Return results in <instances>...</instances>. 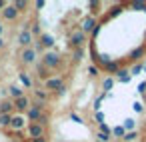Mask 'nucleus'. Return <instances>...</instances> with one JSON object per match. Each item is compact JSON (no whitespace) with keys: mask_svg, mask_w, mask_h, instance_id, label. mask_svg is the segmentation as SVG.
I'll return each mask as SVG.
<instances>
[{"mask_svg":"<svg viewBox=\"0 0 146 142\" xmlns=\"http://www.w3.org/2000/svg\"><path fill=\"white\" fill-rule=\"evenodd\" d=\"M60 64V60H58V56L54 54V52H46L44 54V66L46 68H54V66H58Z\"/></svg>","mask_w":146,"mask_h":142,"instance_id":"f257e3e1","label":"nucleus"},{"mask_svg":"<svg viewBox=\"0 0 146 142\" xmlns=\"http://www.w3.org/2000/svg\"><path fill=\"white\" fill-rule=\"evenodd\" d=\"M40 116H42V104H34V106L28 110V118L34 120V122H38Z\"/></svg>","mask_w":146,"mask_h":142,"instance_id":"f03ea898","label":"nucleus"},{"mask_svg":"<svg viewBox=\"0 0 146 142\" xmlns=\"http://www.w3.org/2000/svg\"><path fill=\"white\" fill-rule=\"evenodd\" d=\"M30 136L32 138H42L44 136V126H40L38 122H32L30 124Z\"/></svg>","mask_w":146,"mask_h":142,"instance_id":"7ed1b4c3","label":"nucleus"},{"mask_svg":"<svg viewBox=\"0 0 146 142\" xmlns=\"http://www.w3.org/2000/svg\"><path fill=\"white\" fill-rule=\"evenodd\" d=\"M32 42V32H28V30H22L20 32V36H18V44H22V46H28Z\"/></svg>","mask_w":146,"mask_h":142,"instance_id":"20e7f679","label":"nucleus"},{"mask_svg":"<svg viewBox=\"0 0 146 142\" xmlns=\"http://www.w3.org/2000/svg\"><path fill=\"white\" fill-rule=\"evenodd\" d=\"M20 58H22L26 64H30V62H34V58H36V50H34V48H26Z\"/></svg>","mask_w":146,"mask_h":142,"instance_id":"39448f33","label":"nucleus"},{"mask_svg":"<svg viewBox=\"0 0 146 142\" xmlns=\"http://www.w3.org/2000/svg\"><path fill=\"white\" fill-rule=\"evenodd\" d=\"M46 88L48 90H60L62 88V80L60 78H48L46 80Z\"/></svg>","mask_w":146,"mask_h":142,"instance_id":"423d86ee","label":"nucleus"},{"mask_svg":"<svg viewBox=\"0 0 146 142\" xmlns=\"http://www.w3.org/2000/svg\"><path fill=\"white\" fill-rule=\"evenodd\" d=\"M84 38H86V36H84V32H82V30H78V32H74V34H72V44H74L76 48H80V46H82V42H84Z\"/></svg>","mask_w":146,"mask_h":142,"instance_id":"0eeeda50","label":"nucleus"},{"mask_svg":"<svg viewBox=\"0 0 146 142\" xmlns=\"http://www.w3.org/2000/svg\"><path fill=\"white\" fill-rule=\"evenodd\" d=\"M2 14H4V18H6V20H14V18L18 16V10H16L14 6H6Z\"/></svg>","mask_w":146,"mask_h":142,"instance_id":"6e6552de","label":"nucleus"},{"mask_svg":"<svg viewBox=\"0 0 146 142\" xmlns=\"http://www.w3.org/2000/svg\"><path fill=\"white\" fill-rule=\"evenodd\" d=\"M88 30H94V18L92 16H86L82 20V32H88Z\"/></svg>","mask_w":146,"mask_h":142,"instance_id":"1a4fd4ad","label":"nucleus"},{"mask_svg":"<svg viewBox=\"0 0 146 142\" xmlns=\"http://www.w3.org/2000/svg\"><path fill=\"white\" fill-rule=\"evenodd\" d=\"M14 108H18V110H24V108H28V98H26V96H20V98H16V100H14Z\"/></svg>","mask_w":146,"mask_h":142,"instance_id":"9d476101","label":"nucleus"},{"mask_svg":"<svg viewBox=\"0 0 146 142\" xmlns=\"http://www.w3.org/2000/svg\"><path fill=\"white\" fill-rule=\"evenodd\" d=\"M10 126L16 128V130H20V128L24 126V118H22V116H12V118H10Z\"/></svg>","mask_w":146,"mask_h":142,"instance_id":"9b49d317","label":"nucleus"},{"mask_svg":"<svg viewBox=\"0 0 146 142\" xmlns=\"http://www.w3.org/2000/svg\"><path fill=\"white\" fill-rule=\"evenodd\" d=\"M134 126H136V120H132V118H126V120L122 122L124 132H132V130H134Z\"/></svg>","mask_w":146,"mask_h":142,"instance_id":"f8f14e48","label":"nucleus"},{"mask_svg":"<svg viewBox=\"0 0 146 142\" xmlns=\"http://www.w3.org/2000/svg\"><path fill=\"white\" fill-rule=\"evenodd\" d=\"M40 40H42L40 44H44V46H52L54 44V36H50V34H42Z\"/></svg>","mask_w":146,"mask_h":142,"instance_id":"ddd939ff","label":"nucleus"},{"mask_svg":"<svg viewBox=\"0 0 146 142\" xmlns=\"http://www.w3.org/2000/svg\"><path fill=\"white\" fill-rule=\"evenodd\" d=\"M14 98H20V96H24V90L20 88V86H10V90H8Z\"/></svg>","mask_w":146,"mask_h":142,"instance_id":"4468645a","label":"nucleus"},{"mask_svg":"<svg viewBox=\"0 0 146 142\" xmlns=\"http://www.w3.org/2000/svg\"><path fill=\"white\" fill-rule=\"evenodd\" d=\"M12 108H14L12 102H2V104H0V114H8Z\"/></svg>","mask_w":146,"mask_h":142,"instance_id":"2eb2a0df","label":"nucleus"},{"mask_svg":"<svg viewBox=\"0 0 146 142\" xmlns=\"http://www.w3.org/2000/svg\"><path fill=\"white\" fill-rule=\"evenodd\" d=\"M36 68H38V76H40V78H48V74H50V72H48V68H46L44 64H38Z\"/></svg>","mask_w":146,"mask_h":142,"instance_id":"dca6fc26","label":"nucleus"},{"mask_svg":"<svg viewBox=\"0 0 146 142\" xmlns=\"http://www.w3.org/2000/svg\"><path fill=\"white\" fill-rule=\"evenodd\" d=\"M10 114H0V124H2V126H8L10 124Z\"/></svg>","mask_w":146,"mask_h":142,"instance_id":"f3484780","label":"nucleus"},{"mask_svg":"<svg viewBox=\"0 0 146 142\" xmlns=\"http://www.w3.org/2000/svg\"><path fill=\"white\" fill-rule=\"evenodd\" d=\"M136 136H138V134L132 130V132H126V134H124V140H126V142H132V140H136Z\"/></svg>","mask_w":146,"mask_h":142,"instance_id":"a211bd4d","label":"nucleus"},{"mask_svg":"<svg viewBox=\"0 0 146 142\" xmlns=\"http://www.w3.org/2000/svg\"><path fill=\"white\" fill-rule=\"evenodd\" d=\"M106 70H110V72H118V62H108V64H106Z\"/></svg>","mask_w":146,"mask_h":142,"instance_id":"6ab92c4d","label":"nucleus"},{"mask_svg":"<svg viewBox=\"0 0 146 142\" xmlns=\"http://www.w3.org/2000/svg\"><path fill=\"white\" fill-rule=\"evenodd\" d=\"M80 58H84V50L82 48H76L74 50V60H80Z\"/></svg>","mask_w":146,"mask_h":142,"instance_id":"aec40b11","label":"nucleus"},{"mask_svg":"<svg viewBox=\"0 0 146 142\" xmlns=\"http://www.w3.org/2000/svg\"><path fill=\"white\" fill-rule=\"evenodd\" d=\"M102 86H104V90H110V88H112V86H114V80H112V78H106V80H104V84H102Z\"/></svg>","mask_w":146,"mask_h":142,"instance_id":"412c9836","label":"nucleus"},{"mask_svg":"<svg viewBox=\"0 0 146 142\" xmlns=\"http://www.w3.org/2000/svg\"><path fill=\"white\" fill-rule=\"evenodd\" d=\"M20 80H22V84H24V86H30V84H32V82H30V78H28V76H26L24 72L20 74Z\"/></svg>","mask_w":146,"mask_h":142,"instance_id":"4be33fe9","label":"nucleus"},{"mask_svg":"<svg viewBox=\"0 0 146 142\" xmlns=\"http://www.w3.org/2000/svg\"><path fill=\"white\" fill-rule=\"evenodd\" d=\"M14 8H16V10H24V8H26V2H24V0H18V2L14 4Z\"/></svg>","mask_w":146,"mask_h":142,"instance_id":"5701e85b","label":"nucleus"},{"mask_svg":"<svg viewBox=\"0 0 146 142\" xmlns=\"http://www.w3.org/2000/svg\"><path fill=\"white\" fill-rule=\"evenodd\" d=\"M114 134H116V136H122V138H124V134H126V132H124V128H122V126H116V128H114Z\"/></svg>","mask_w":146,"mask_h":142,"instance_id":"b1692460","label":"nucleus"},{"mask_svg":"<svg viewBox=\"0 0 146 142\" xmlns=\"http://www.w3.org/2000/svg\"><path fill=\"white\" fill-rule=\"evenodd\" d=\"M140 54H144V48H136V50L132 52V58H138Z\"/></svg>","mask_w":146,"mask_h":142,"instance_id":"393cba45","label":"nucleus"},{"mask_svg":"<svg viewBox=\"0 0 146 142\" xmlns=\"http://www.w3.org/2000/svg\"><path fill=\"white\" fill-rule=\"evenodd\" d=\"M98 126H100V132H104V134H110V130H108V126H106L104 122H102V124H98Z\"/></svg>","mask_w":146,"mask_h":142,"instance_id":"a878e982","label":"nucleus"},{"mask_svg":"<svg viewBox=\"0 0 146 142\" xmlns=\"http://www.w3.org/2000/svg\"><path fill=\"white\" fill-rule=\"evenodd\" d=\"M98 138H100V142H106V140H110V138H108V134H104V132H100V134H98Z\"/></svg>","mask_w":146,"mask_h":142,"instance_id":"bb28decb","label":"nucleus"},{"mask_svg":"<svg viewBox=\"0 0 146 142\" xmlns=\"http://www.w3.org/2000/svg\"><path fill=\"white\" fill-rule=\"evenodd\" d=\"M144 88H146V82H140V86H138V92H140V94H144V92H146Z\"/></svg>","mask_w":146,"mask_h":142,"instance_id":"cd10ccee","label":"nucleus"},{"mask_svg":"<svg viewBox=\"0 0 146 142\" xmlns=\"http://www.w3.org/2000/svg\"><path fill=\"white\" fill-rule=\"evenodd\" d=\"M96 120H98V124H102V122H104V114L98 112V114H96Z\"/></svg>","mask_w":146,"mask_h":142,"instance_id":"c85d7f7f","label":"nucleus"},{"mask_svg":"<svg viewBox=\"0 0 146 142\" xmlns=\"http://www.w3.org/2000/svg\"><path fill=\"white\" fill-rule=\"evenodd\" d=\"M140 70H142V66H140V64H136V66H134V68H132V74H138V72H140Z\"/></svg>","mask_w":146,"mask_h":142,"instance_id":"c756f323","label":"nucleus"},{"mask_svg":"<svg viewBox=\"0 0 146 142\" xmlns=\"http://www.w3.org/2000/svg\"><path fill=\"white\" fill-rule=\"evenodd\" d=\"M88 72H90L92 76H96V74H98V70H96V66H90V68H88Z\"/></svg>","mask_w":146,"mask_h":142,"instance_id":"7c9ffc66","label":"nucleus"},{"mask_svg":"<svg viewBox=\"0 0 146 142\" xmlns=\"http://www.w3.org/2000/svg\"><path fill=\"white\" fill-rule=\"evenodd\" d=\"M120 12V6H116V8H112V12H110V16H116Z\"/></svg>","mask_w":146,"mask_h":142,"instance_id":"2f4dec72","label":"nucleus"},{"mask_svg":"<svg viewBox=\"0 0 146 142\" xmlns=\"http://www.w3.org/2000/svg\"><path fill=\"white\" fill-rule=\"evenodd\" d=\"M36 96H38L40 100H44V98H46V94H44V92H40V90H36Z\"/></svg>","mask_w":146,"mask_h":142,"instance_id":"473e14b6","label":"nucleus"},{"mask_svg":"<svg viewBox=\"0 0 146 142\" xmlns=\"http://www.w3.org/2000/svg\"><path fill=\"white\" fill-rule=\"evenodd\" d=\"M100 104H102V98H96V102H94V108L98 110V108H100Z\"/></svg>","mask_w":146,"mask_h":142,"instance_id":"72a5a7b5","label":"nucleus"},{"mask_svg":"<svg viewBox=\"0 0 146 142\" xmlns=\"http://www.w3.org/2000/svg\"><path fill=\"white\" fill-rule=\"evenodd\" d=\"M134 110H136V112H142V104L136 102V104H134Z\"/></svg>","mask_w":146,"mask_h":142,"instance_id":"f704fd0d","label":"nucleus"},{"mask_svg":"<svg viewBox=\"0 0 146 142\" xmlns=\"http://www.w3.org/2000/svg\"><path fill=\"white\" fill-rule=\"evenodd\" d=\"M116 74H118V76H120V78H124V76H126V74H128V72H126V70H118V72H116Z\"/></svg>","mask_w":146,"mask_h":142,"instance_id":"c9c22d12","label":"nucleus"},{"mask_svg":"<svg viewBox=\"0 0 146 142\" xmlns=\"http://www.w3.org/2000/svg\"><path fill=\"white\" fill-rule=\"evenodd\" d=\"M32 34H40V26H34L32 28Z\"/></svg>","mask_w":146,"mask_h":142,"instance_id":"e433bc0d","label":"nucleus"},{"mask_svg":"<svg viewBox=\"0 0 146 142\" xmlns=\"http://www.w3.org/2000/svg\"><path fill=\"white\" fill-rule=\"evenodd\" d=\"M32 142H46V138L42 136V138H32Z\"/></svg>","mask_w":146,"mask_h":142,"instance_id":"4c0bfd02","label":"nucleus"},{"mask_svg":"<svg viewBox=\"0 0 146 142\" xmlns=\"http://www.w3.org/2000/svg\"><path fill=\"white\" fill-rule=\"evenodd\" d=\"M0 8H6V2H4V0H0Z\"/></svg>","mask_w":146,"mask_h":142,"instance_id":"58836bf2","label":"nucleus"},{"mask_svg":"<svg viewBox=\"0 0 146 142\" xmlns=\"http://www.w3.org/2000/svg\"><path fill=\"white\" fill-rule=\"evenodd\" d=\"M2 46H4V40H2V38H0V48H2Z\"/></svg>","mask_w":146,"mask_h":142,"instance_id":"ea45409f","label":"nucleus"},{"mask_svg":"<svg viewBox=\"0 0 146 142\" xmlns=\"http://www.w3.org/2000/svg\"><path fill=\"white\" fill-rule=\"evenodd\" d=\"M142 70H144V72H146V64H144V66H142Z\"/></svg>","mask_w":146,"mask_h":142,"instance_id":"a19ab883","label":"nucleus"},{"mask_svg":"<svg viewBox=\"0 0 146 142\" xmlns=\"http://www.w3.org/2000/svg\"><path fill=\"white\" fill-rule=\"evenodd\" d=\"M0 34H2V26H0Z\"/></svg>","mask_w":146,"mask_h":142,"instance_id":"79ce46f5","label":"nucleus"},{"mask_svg":"<svg viewBox=\"0 0 146 142\" xmlns=\"http://www.w3.org/2000/svg\"><path fill=\"white\" fill-rule=\"evenodd\" d=\"M0 26H2V24H0Z\"/></svg>","mask_w":146,"mask_h":142,"instance_id":"37998d69","label":"nucleus"}]
</instances>
